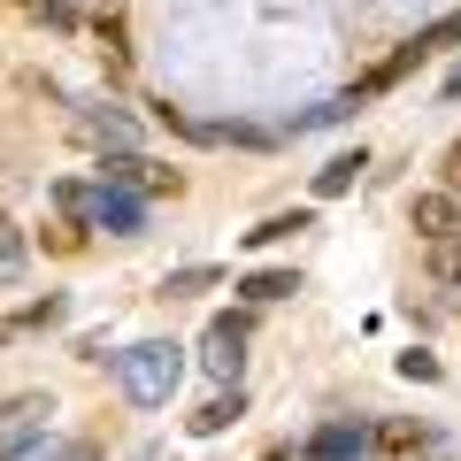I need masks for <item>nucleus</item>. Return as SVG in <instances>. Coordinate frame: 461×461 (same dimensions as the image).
Returning a JSON list of instances; mask_svg holds the SVG:
<instances>
[{"mask_svg": "<svg viewBox=\"0 0 461 461\" xmlns=\"http://www.w3.org/2000/svg\"><path fill=\"white\" fill-rule=\"evenodd\" d=\"M115 384L131 408H169V393L185 384V346L177 339H139L115 354Z\"/></svg>", "mask_w": 461, "mask_h": 461, "instance_id": "nucleus-1", "label": "nucleus"}, {"mask_svg": "<svg viewBox=\"0 0 461 461\" xmlns=\"http://www.w3.org/2000/svg\"><path fill=\"white\" fill-rule=\"evenodd\" d=\"M247 339H254V308L215 315L208 339H200V369H208L215 384H239V369H247Z\"/></svg>", "mask_w": 461, "mask_h": 461, "instance_id": "nucleus-2", "label": "nucleus"}, {"mask_svg": "<svg viewBox=\"0 0 461 461\" xmlns=\"http://www.w3.org/2000/svg\"><path fill=\"white\" fill-rule=\"evenodd\" d=\"M47 423H54V400H47V393L0 400V461H23L39 438H47Z\"/></svg>", "mask_w": 461, "mask_h": 461, "instance_id": "nucleus-3", "label": "nucleus"}, {"mask_svg": "<svg viewBox=\"0 0 461 461\" xmlns=\"http://www.w3.org/2000/svg\"><path fill=\"white\" fill-rule=\"evenodd\" d=\"M408 223H415V239H423V247H430V239H461V200L430 185V193L408 200Z\"/></svg>", "mask_w": 461, "mask_h": 461, "instance_id": "nucleus-4", "label": "nucleus"}, {"mask_svg": "<svg viewBox=\"0 0 461 461\" xmlns=\"http://www.w3.org/2000/svg\"><path fill=\"white\" fill-rule=\"evenodd\" d=\"M139 223H147V200H139V193H123V185H100V193H93V230L139 239Z\"/></svg>", "mask_w": 461, "mask_h": 461, "instance_id": "nucleus-5", "label": "nucleus"}, {"mask_svg": "<svg viewBox=\"0 0 461 461\" xmlns=\"http://www.w3.org/2000/svg\"><path fill=\"white\" fill-rule=\"evenodd\" d=\"M300 454H308V461H362L369 454V423H323Z\"/></svg>", "mask_w": 461, "mask_h": 461, "instance_id": "nucleus-6", "label": "nucleus"}, {"mask_svg": "<svg viewBox=\"0 0 461 461\" xmlns=\"http://www.w3.org/2000/svg\"><path fill=\"white\" fill-rule=\"evenodd\" d=\"M369 446H377L384 461H423L430 454V423H377V430H369Z\"/></svg>", "mask_w": 461, "mask_h": 461, "instance_id": "nucleus-7", "label": "nucleus"}, {"mask_svg": "<svg viewBox=\"0 0 461 461\" xmlns=\"http://www.w3.org/2000/svg\"><path fill=\"white\" fill-rule=\"evenodd\" d=\"M77 139H93L100 154H115V147H131V115H115V108H77Z\"/></svg>", "mask_w": 461, "mask_h": 461, "instance_id": "nucleus-8", "label": "nucleus"}, {"mask_svg": "<svg viewBox=\"0 0 461 461\" xmlns=\"http://www.w3.org/2000/svg\"><path fill=\"white\" fill-rule=\"evenodd\" d=\"M293 293H300L293 269H247V277H239V300H247V308H277V300H293Z\"/></svg>", "mask_w": 461, "mask_h": 461, "instance_id": "nucleus-9", "label": "nucleus"}, {"mask_svg": "<svg viewBox=\"0 0 461 461\" xmlns=\"http://www.w3.org/2000/svg\"><path fill=\"white\" fill-rule=\"evenodd\" d=\"M369 169V154L354 147V154H330L323 169H315V200H339V193H354V177Z\"/></svg>", "mask_w": 461, "mask_h": 461, "instance_id": "nucleus-10", "label": "nucleus"}, {"mask_svg": "<svg viewBox=\"0 0 461 461\" xmlns=\"http://www.w3.org/2000/svg\"><path fill=\"white\" fill-rule=\"evenodd\" d=\"M147 154H131V147H115V154H100V185H123V193H147Z\"/></svg>", "mask_w": 461, "mask_h": 461, "instance_id": "nucleus-11", "label": "nucleus"}, {"mask_svg": "<svg viewBox=\"0 0 461 461\" xmlns=\"http://www.w3.org/2000/svg\"><path fill=\"white\" fill-rule=\"evenodd\" d=\"M239 415H247V400H239V384H230V393H215L208 408L193 415V438H223V430L239 423Z\"/></svg>", "mask_w": 461, "mask_h": 461, "instance_id": "nucleus-12", "label": "nucleus"}, {"mask_svg": "<svg viewBox=\"0 0 461 461\" xmlns=\"http://www.w3.org/2000/svg\"><path fill=\"white\" fill-rule=\"evenodd\" d=\"M215 285H223V269L193 262V269H169L162 277V300H193V293H215Z\"/></svg>", "mask_w": 461, "mask_h": 461, "instance_id": "nucleus-13", "label": "nucleus"}, {"mask_svg": "<svg viewBox=\"0 0 461 461\" xmlns=\"http://www.w3.org/2000/svg\"><path fill=\"white\" fill-rule=\"evenodd\" d=\"M430 285H446V293H461V239H430Z\"/></svg>", "mask_w": 461, "mask_h": 461, "instance_id": "nucleus-14", "label": "nucleus"}, {"mask_svg": "<svg viewBox=\"0 0 461 461\" xmlns=\"http://www.w3.org/2000/svg\"><path fill=\"white\" fill-rule=\"evenodd\" d=\"M408 47L423 54V62H430V54H446V47H461V8H454V16H438V23H423V32H415Z\"/></svg>", "mask_w": 461, "mask_h": 461, "instance_id": "nucleus-15", "label": "nucleus"}, {"mask_svg": "<svg viewBox=\"0 0 461 461\" xmlns=\"http://www.w3.org/2000/svg\"><path fill=\"white\" fill-rule=\"evenodd\" d=\"M93 193H100V185H77V177H62V185H54V208H62L69 223H85V230H93Z\"/></svg>", "mask_w": 461, "mask_h": 461, "instance_id": "nucleus-16", "label": "nucleus"}, {"mask_svg": "<svg viewBox=\"0 0 461 461\" xmlns=\"http://www.w3.org/2000/svg\"><path fill=\"white\" fill-rule=\"evenodd\" d=\"M62 315H69V300L47 293V300H32V308H16L8 323H16V330H47V323H62Z\"/></svg>", "mask_w": 461, "mask_h": 461, "instance_id": "nucleus-17", "label": "nucleus"}, {"mask_svg": "<svg viewBox=\"0 0 461 461\" xmlns=\"http://www.w3.org/2000/svg\"><path fill=\"white\" fill-rule=\"evenodd\" d=\"M293 230H308V215H300V208H293V215H269V223H254V230H247V247H285Z\"/></svg>", "mask_w": 461, "mask_h": 461, "instance_id": "nucleus-18", "label": "nucleus"}, {"mask_svg": "<svg viewBox=\"0 0 461 461\" xmlns=\"http://www.w3.org/2000/svg\"><path fill=\"white\" fill-rule=\"evenodd\" d=\"M393 369H400L408 384H438V377H446V369H438V354H423V346H408V354H400Z\"/></svg>", "mask_w": 461, "mask_h": 461, "instance_id": "nucleus-19", "label": "nucleus"}, {"mask_svg": "<svg viewBox=\"0 0 461 461\" xmlns=\"http://www.w3.org/2000/svg\"><path fill=\"white\" fill-rule=\"evenodd\" d=\"M23 269V230L8 223V208H0V277H16Z\"/></svg>", "mask_w": 461, "mask_h": 461, "instance_id": "nucleus-20", "label": "nucleus"}, {"mask_svg": "<svg viewBox=\"0 0 461 461\" xmlns=\"http://www.w3.org/2000/svg\"><path fill=\"white\" fill-rule=\"evenodd\" d=\"M23 461H100V446H93V438H62V446H47V454L32 446Z\"/></svg>", "mask_w": 461, "mask_h": 461, "instance_id": "nucleus-21", "label": "nucleus"}, {"mask_svg": "<svg viewBox=\"0 0 461 461\" xmlns=\"http://www.w3.org/2000/svg\"><path fill=\"white\" fill-rule=\"evenodd\" d=\"M39 239H47L54 254H77V247H85V223H69V215H62V223H47Z\"/></svg>", "mask_w": 461, "mask_h": 461, "instance_id": "nucleus-22", "label": "nucleus"}, {"mask_svg": "<svg viewBox=\"0 0 461 461\" xmlns=\"http://www.w3.org/2000/svg\"><path fill=\"white\" fill-rule=\"evenodd\" d=\"M438 193H454V200H461V139L438 154Z\"/></svg>", "mask_w": 461, "mask_h": 461, "instance_id": "nucleus-23", "label": "nucleus"}, {"mask_svg": "<svg viewBox=\"0 0 461 461\" xmlns=\"http://www.w3.org/2000/svg\"><path fill=\"white\" fill-rule=\"evenodd\" d=\"M446 93H454V100H461V62H454V69H446Z\"/></svg>", "mask_w": 461, "mask_h": 461, "instance_id": "nucleus-24", "label": "nucleus"}, {"mask_svg": "<svg viewBox=\"0 0 461 461\" xmlns=\"http://www.w3.org/2000/svg\"><path fill=\"white\" fill-rule=\"evenodd\" d=\"M54 8H69V16H77V8H93V0H54Z\"/></svg>", "mask_w": 461, "mask_h": 461, "instance_id": "nucleus-25", "label": "nucleus"}, {"mask_svg": "<svg viewBox=\"0 0 461 461\" xmlns=\"http://www.w3.org/2000/svg\"><path fill=\"white\" fill-rule=\"evenodd\" d=\"M8 339H16V323H0V346H8Z\"/></svg>", "mask_w": 461, "mask_h": 461, "instance_id": "nucleus-26", "label": "nucleus"}, {"mask_svg": "<svg viewBox=\"0 0 461 461\" xmlns=\"http://www.w3.org/2000/svg\"><path fill=\"white\" fill-rule=\"evenodd\" d=\"M23 8H32V0H23Z\"/></svg>", "mask_w": 461, "mask_h": 461, "instance_id": "nucleus-27", "label": "nucleus"}]
</instances>
